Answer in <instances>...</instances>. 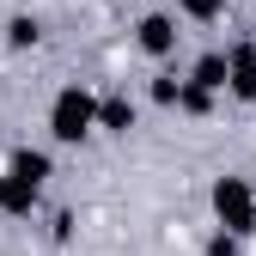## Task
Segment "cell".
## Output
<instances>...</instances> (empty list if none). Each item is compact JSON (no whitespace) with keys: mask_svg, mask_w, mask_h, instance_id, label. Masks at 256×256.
<instances>
[{"mask_svg":"<svg viewBox=\"0 0 256 256\" xmlns=\"http://www.w3.org/2000/svg\"><path fill=\"white\" fill-rule=\"evenodd\" d=\"M43 177H49V158L43 152H18L12 158V183H6V208H30V196H37Z\"/></svg>","mask_w":256,"mask_h":256,"instance_id":"7a4b0ae2","label":"cell"},{"mask_svg":"<svg viewBox=\"0 0 256 256\" xmlns=\"http://www.w3.org/2000/svg\"><path fill=\"white\" fill-rule=\"evenodd\" d=\"M171 43H177V24H171L165 12H152V18L140 24V49H152V55H165Z\"/></svg>","mask_w":256,"mask_h":256,"instance_id":"277c9868","label":"cell"},{"mask_svg":"<svg viewBox=\"0 0 256 256\" xmlns=\"http://www.w3.org/2000/svg\"><path fill=\"white\" fill-rule=\"evenodd\" d=\"M183 6L196 12V18H214V12H220V0H183Z\"/></svg>","mask_w":256,"mask_h":256,"instance_id":"52a82bcc","label":"cell"},{"mask_svg":"<svg viewBox=\"0 0 256 256\" xmlns=\"http://www.w3.org/2000/svg\"><path fill=\"white\" fill-rule=\"evenodd\" d=\"M49 122H55V140H80L86 128L98 122V110H92V98H86L80 86H68V92L55 98V116H49Z\"/></svg>","mask_w":256,"mask_h":256,"instance_id":"6da1fadb","label":"cell"},{"mask_svg":"<svg viewBox=\"0 0 256 256\" xmlns=\"http://www.w3.org/2000/svg\"><path fill=\"white\" fill-rule=\"evenodd\" d=\"M214 208H220V220H226L232 232H250V226H256V202H250V189H244L238 177H226V183L214 189Z\"/></svg>","mask_w":256,"mask_h":256,"instance_id":"3957f363","label":"cell"},{"mask_svg":"<svg viewBox=\"0 0 256 256\" xmlns=\"http://www.w3.org/2000/svg\"><path fill=\"white\" fill-rule=\"evenodd\" d=\"M196 86L208 92V86H226V55H208L202 68H196Z\"/></svg>","mask_w":256,"mask_h":256,"instance_id":"8992f818","label":"cell"},{"mask_svg":"<svg viewBox=\"0 0 256 256\" xmlns=\"http://www.w3.org/2000/svg\"><path fill=\"white\" fill-rule=\"evenodd\" d=\"M98 122H104V128H116V134H122V128L134 122V110H128V98H110V104L98 110Z\"/></svg>","mask_w":256,"mask_h":256,"instance_id":"5b68a950","label":"cell"}]
</instances>
